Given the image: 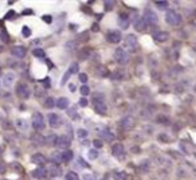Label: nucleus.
Wrapping results in <instances>:
<instances>
[{
  "mask_svg": "<svg viewBox=\"0 0 196 180\" xmlns=\"http://www.w3.org/2000/svg\"><path fill=\"white\" fill-rule=\"evenodd\" d=\"M93 102H94L95 112L99 113L101 116L106 114V112H108V105H106V101H105V96H104V94H95L94 98H93Z\"/></svg>",
  "mask_w": 196,
  "mask_h": 180,
  "instance_id": "1",
  "label": "nucleus"
},
{
  "mask_svg": "<svg viewBox=\"0 0 196 180\" xmlns=\"http://www.w3.org/2000/svg\"><path fill=\"white\" fill-rule=\"evenodd\" d=\"M165 20H167V23L171 24V26H179V24L182 23V16L176 11H168L165 14Z\"/></svg>",
  "mask_w": 196,
  "mask_h": 180,
  "instance_id": "2",
  "label": "nucleus"
},
{
  "mask_svg": "<svg viewBox=\"0 0 196 180\" xmlns=\"http://www.w3.org/2000/svg\"><path fill=\"white\" fill-rule=\"evenodd\" d=\"M32 128L35 131H43L44 129V118L41 113H34L32 116Z\"/></svg>",
  "mask_w": 196,
  "mask_h": 180,
  "instance_id": "3",
  "label": "nucleus"
},
{
  "mask_svg": "<svg viewBox=\"0 0 196 180\" xmlns=\"http://www.w3.org/2000/svg\"><path fill=\"white\" fill-rule=\"evenodd\" d=\"M114 59L120 65H126L129 62V57H128V54H126V51H125L124 48H117V50H115Z\"/></svg>",
  "mask_w": 196,
  "mask_h": 180,
  "instance_id": "4",
  "label": "nucleus"
},
{
  "mask_svg": "<svg viewBox=\"0 0 196 180\" xmlns=\"http://www.w3.org/2000/svg\"><path fill=\"white\" fill-rule=\"evenodd\" d=\"M143 19H144V22H145V24H149V26H152V24H156L157 23V15H156L152 9H145V12H144V16H143Z\"/></svg>",
  "mask_w": 196,
  "mask_h": 180,
  "instance_id": "5",
  "label": "nucleus"
},
{
  "mask_svg": "<svg viewBox=\"0 0 196 180\" xmlns=\"http://www.w3.org/2000/svg\"><path fill=\"white\" fill-rule=\"evenodd\" d=\"M16 93H18V96L23 98V99H27L30 98V96H31V90H30V87L27 86V85H24V83H19L18 86H16Z\"/></svg>",
  "mask_w": 196,
  "mask_h": 180,
  "instance_id": "6",
  "label": "nucleus"
},
{
  "mask_svg": "<svg viewBox=\"0 0 196 180\" xmlns=\"http://www.w3.org/2000/svg\"><path fill=\"white\" fill-rule=\"evenodd\" d=\"M106 39H108V42H110V43H118V42H121L122 37H121V32H120V31H117V30H113V31L108 32Z\"/></svg>",
  "mask_w": 196,
  "mask_h": 180,
  "instance_id": "7",
  "label": "nucleus"
},
{
  "mask_svg": "<svg viewBox=\"0 0 196 180\" xmlns=\"http://www.w3.org/2000/svg\"><path fill=\"white\" fill-rule=\"evenodd\" d=\"M55 147L67 149L70 147V138L67 136H58L57 137V141H55Z\"/></svg>",
  "mask_w": 196,
  "mask_h": 180,
  "instance_id": "8",
  "label": "nucleus"
},
{
  "mask_svg": "<svg viewBox=\"0 0 196 180\" xmlns=\"http://www.w3.org/2000/svg\"><path fill=\"white\" fill-rule=\"evenodd\" d=\"M78 69H79V66H78V63H73L71 66H70V69L66 71V74L63 76V78H62V82H61V85H64L67 82V79L71 77V74H74V73H77L78 71Z\"/></svg>",
  "mask_w": 196,
  "mask_h": 180,
  "instance_id": "9",
  "label": "nucleus"
},
{
  "mask_svg": "<svg viewBox=\"0 0 196 180\" xmlns=\"http://www.w3.org/2000/svg\"><path fill=\"white\" fill-rule=\"evenodd\" d=\"M31 175H32V177H34V179L43 180V179H46V177H47V171H46V168H36L35 171L31 172Z\"/></svg>",
  "mask_w": 196,
  "mask_h": 180,
  "instance_id": "10",
  "label": "nucleus"
},
{
  "mask_svg": "<svg viewBox=\"0 0 196 180\" xmlns=\"http://www.w3.org/2000/svg\"><path fill=\"white\" fill-rule=\"evenodd\" d=\"M48 124L51 125V127H54V128H58L59 125H61V118H59V116L57 113L48 114Z\"/></svg>",
  "mask_w": 196,
  "mask_h": 180,
  "instance_id": "11",
  "label": "nucleus"
},
{
  "mask_svg": "<svg viewBox=\"0 0 196 180\" xmlns=\"http://www.w3.org/2000/svg\"><path fill=\"white\" fill-rule=\"evenodd\" d=\"M125 46L130 47V48H136L137 47V38H136L133 34L128 35L126 39H125Z\"/></svg>",
  "mask_w": 196,
  "mask_h": 180,
  "instance_id": "12",
  "label": "nucleus"
},
{
  "mask_svg": "<svg viewBox=\"0 0 196 180\" xmlns=\"http://www.w3.org/2000/svg\"><path fill=\"white\" fill-rule=\"evenodd\" d=\"M133 24H134L136 30H138V31H144V30H145V27H147V24H145L144 19H143L141 16H136V18H134V22H133Z\"/></svg>",
  "mask_w": 196,
  "mask_h": 180,
  "instance_id": "13",
  "label": "nucleus"
},
{
  "mask_svg": "<svg viewBox=\"0 0 196 180\" xmlns=\"http://www.w3.org/2000/svg\"><path fill=\"white\" fill-rule=\"evenodd\" d=\"M11 53H12V55H15L16 58H24V55H26V48L23 46H16L11 50Z\"/></svg>",
  "mask_w": 196,
  "mask_h": 180,
  "instance_id": "14",
  "label": "nucleus"
},
{
  "mask_svg": "<svg viewBox=\"0 0 196 180\" xmlns=\"http://www.w3.org/2000/svg\"><path fill=\"white\" fill-rule=\"evenodd\" d=\"M153 38L156 39L157 42H165L169 39V34L165 32V31H157L153 34Z\"/></svg>",
  "mask_w": 196,
  "mask_h": 180,
  "instance_id": "15",
  "label": "nucleus"
},
{
  "mask_svg": "<svg viewBox=\"0 0 196 180\" xmlns=\"http://www.w3.org/2000/svg\"><path fill=\"white\" fill-rule=\"evenodd\" d=\"M31 161L34 164H38V166H42V164L46 163V159H44V156L42 153H35L34 156L31 157Z\"/></svg>",
  "mask_w": 196,
  "mask_h": 180,
  "instance_id": "16",
  "label": "nucleus"
},
{
  "mask_svg": "<svg viewBox=\"0 0 196 180\" xmlns=\"http://www.w3.org/2000/svg\"><path fill=\"white\" fill-rule=\"evenodd\" d=\"M118 22H120V26H121V28H128V26H129V16H128L126 14H120Z\"/></svg>",
  "mask_w": 196,
  "mask_h": 180,
  "instance_id": "17",
  "label": "nucleus"
},
{
  "mask_svg": "<svg viewBox=\"0 0 196 180\" xmlns=\"http://www.w3.org/2000/svg\"><path fill=\"white\" fill-rule=\"evenodd\" d=\"M15 81V74L14 73H8L4 76L3 78V83H4V86L8 87V86H11V83Z\"/></svg>",
  "mask_w": 196,
  "mask_h": 180,
  "instance_id": "18",
  "label": "nucleus"
},
{
  "mask_svg": "<svg viewBox=\"0 0 196 180\" xmlns=\"http://www.w3.org/2000/svg\"><path fill=\"white\" fill-rule=\"evenodd\" d=\"M69 104H70V101H69L66 97H61L57 101V108H59V109H62V110H63V109H67L69 108Z\"/></svg>",
  "mask_w": 196,
  "mask_h": 180,
  "instance_id": "19",
  "label": "nucleus"
},
{
  "mask_svg": "<svg viewBox=\"0 0 196 180\" xmlns=\"http://www.w3.org/2000/svg\"><path fill=\"white\" fill-rule=\"evenodd\" d=\"M122 152H124V147H122V144H115V145L113 147V149H112V153L114 155V156H121L122 155Z\"/></svg>",
  "mask_w": 196,
  "mask_h": 180,
  "instance_id": "20",
  "label": "nucleus"
},
{
  "mask_svg": "<svg viewBox=\"0 0 196 180\" xmlns=\"http://www.w3.org/2000/svg\"><path fill=\"white\" fill-rule=\"evenodd\" d=\"M133 124H134V120L133 117H125L122 121H121V125L124 128H132L133 127Z\"/></svg>",
  "mask_w": 196,
  "mask_h": 180,
  "instance_id": "21",
  "label": "nucleus"
},
{
  "mask_svg": "<svg viewBox=\"0 0 196 180\" xmlns=\"http://www.w3.org/2000/svg\"><path fill=\"white\" fill-rule=\"evenodd\" d=\"M51 161L54 164H61L63 161V159H62V153H58V152H54L51 155Z\"/></svg>",
  "mask_w": 196,
  "mask_h": 180,
  "instance_id": "22",
  "label": "nucleus"
},
{
  "mask_svg": "<svg viewBox=\"0 0 196 180\" xmlns=\"http://www.w3.org/2000/svg\"><path fill=\"white\" fill-rule=\"evenodd\" d=\"M97 74L99 77H106L109 74V70H108L106 66H98L97 67Z\"/></svg>",
  "mask_w": 196,
  "mask_h": 180,
  "instance_id": "23",
  "label": "nucleus"
},
{
  "mask_svg": "<svg viewBox=\"0 0 196 180\" xmlns=\"http://www.w3.org/2000/svg\"><path fill=\"white\" fill-rule=\"evenodd\" d=\"M73 156H74V153H73L71 151H64V152L62 153V159H63V161H64V163L70 161V160L73 159Z\"/></svg>",
  "mask_w": 196,
  "mask_h": 180,
  "instance_id": "24",
  "label": "nucleus"
},
{
  "mask_svg": "<svg viewBox=\"0 0 196 180\" xmlns=\"http://www.w3.org/2000/svg\"><path fill=\"white\" fill-rule=\"evenodd\" d=\"M102 136H104V138H106V141H112V140L114 138V136H113V133L109 131V129H105V131L101 133Z\"/></svg>",
  "mask_w": 196,
  "mask_h": 180,
  "instance_id": "25",
  "label": "nucleus"
},
{
  "mask_svg": "<svg viewBox=\"0 0 196 180\" xmlns=\"http://www.w3.org/2000/svg\"><path fill=\"white\" fill-rule=\"evenodd\" d=\"M64 180H79V176H78V173H75L74 171H70V172H67Z\"/></svg>",
  "mask_w": 196,
  "mask_h": 180,
  "instance_id": "26",
  "label": "nucleus"
},
{
  "mask_svg": "<svg viewBox=\"0 0 196 180\" xmlns=\"http://www.w3.org/2000/svg\"><path fill=\"white\" fill-rule=\"evenodd\" d=\"M55 101H54V98L53 97H48L47 99H46V102H44V106H46L47 109H51V108H54L55 106Z\"/></svg>",
  "mask_w": 196,
  "mask_h": 180,
  "instance_id": "27",
  "label": "nucleus"
},
{
  "mask_svg": "<svg viewBox=\"0 0 196 180\" xmlns=\"http://www.w3.org/2000/svg\"><path fill=\"white\" fill-rule=\"evenodd\" d=\"M32 54H34L35 57H38V58H44V55H46L42 48H35V50H32Z\"/></svg>",
  "mask_w": 196,
  "mask_h": 180,
  "instance_id": "28",
  "label": "nucleus"
},
{
  "mask_svg": "<svg viewBox=\"0 0 196 180\" xmlns=\"http://www.w3.org/2000/svg\"><path fill=\"white\" fill-rule=\"evenodd\" d=\"M79 92H81L82 96H89V94H90V87L87 86V85H82V87H81Z\"/></svg>",
  "mask_w": 196,
  "mask_h": 180,
  "instance_id": "29",
  "label": "nucleus"
},
{
  "mask_svg": "<svg viewBox=\"0 0 196 180\" xmlns=\"http://www.w3.org/2000/svg\"><path fill=\"white\" fill-rule=\"evenodd\" d=\"M77 136L79 138H86L87 137V131H85V129H78V131H77Z\"/></svg>",
  "mask_w": 196,
  "mask_h": 180,
  "instance_id": "30",
  "label": "nucleus"
},
{
  "mask_svg": "<svg viewBox=\"0 0 196 180\" xmlns=\"http://www.w3.org/2000/svg\"><path fill=\"white\" fill-rule=\"evenodd\" d=\"M0 38H2L3 42H8L9 41V37H8V34H7L6 30H2V31H0Z\"/></svg>",
  "mask_w": 196,
  "mask_h": 180,
  "instance_id": "31",
  "label": "nucleus"
},
{
  "mask_svg": "<svg viewBox=\"0 0 196 180\" xmlns=\"http://www.w3.org/2000/svg\"><path fill=\"white\" fill-rule=\"evenodd\" d=\"M57 137H58V136H55V134H48V136H47V140H46V143H47V144H54V145H55Z\"/></svg>",
  "mask_w": 196,
  "mask_h": 180,
  "instance_id": "32",
  "label": "nucleus"
},
{
  "mask_svg": "<svg viewBox=\"0 0 196 180\" xmlns=\"http://www.w3.org/2000/svg\"><path fill=\"white\" fill-rule=\"evenodd\" d=\"M22 34H23L24 38H28V37H31V30H30L27 26H24V27L22 28Z\"/></svg>",
  "mask_w": 196,
  "mask_h": 180,
  "instance_id": "33",
  "label": "nucleus"
},
{
  "mask_svg": "<svg viewBox=\"0 0 196 180\" xmlns=\"http://www.w3.org/2000/svg\"><path fill=\"white\" fill-rule=\"evenodd\" d=\"M32 141H36L38 144H42V143H46L44 141V138L41 136V134H34V137H32Z\"/></svg>",
  "mask_w": 196,
  "mask_h": 180,
  "instance_id": "34",
  "label": "nucleus"
},
{
  "mask_svg": "<svg viewBox=\"0 0 196 180\" xmlns=\"http://www.w3.org/2000/svg\"><path fill=\"white\" fill-rule=\"evenodd\" d=\"M97 157H98V152L95 151V149H90V151H89V159L94 160V159H97Z\"/></svg>",
  "mask_w": 196,
  "mask_h": 180,
  "instance_id": "35",
  "label": "nucleus"
},
{
  "mask_svg": "<svg viewBox=\"0 0 196 180\" xmlns=\"http://www.w3.org/2000/svg\"><path fill=\"white\" fill-rule=\"evenodd\" d=\"M156 6H157L160 9H164L165 7L168 6V3L167 2H156Z\"/></svg>",
  "mask_w": 196,
  "mask_h": 180,
  "instance_id": "36",
  "label": "nucleus"
},
{
  "mask_svg": "<svg viewBox=\"0 0 196 180\" xmlns=\"http://www.w3.org/2000/svg\"><path fill=\"white\" fill-rule=\"evenodd\" d=\"M113 6H114V2H105V8H106V11L113 9Z\"/></svg>",
  "mask_w": 196,
  "mask_h": 180,
  "instance_id": "37",
  "label": "nucleus"
},
{
  "mask_svg": "<svg viewBox=\"0 0 196 180\" xmlns=\"http://www.w3.org/2000/svg\"><path fill=\"white\" fill-rule=\"evenodd\" d=\"M18 127H19V128H22L23 131H26V129H27V127H26V122H24L23 120H18Z\"/></svg>",
  "mask_w": 196,
  "mask_h": 180,
  "instance_id": "38",
  "label": "nucleus"
},
{
  "mask_svg": "<svg viewBox=\"0 0 196 180\" xmlns=\"http://www.w3.org/2000/svg\"><path fill=\"white\" fill-rule=\"evenodd\" d=\"M69 116L71 117V118H74V120H78V114H77V112H75L74 109H71V110H69Z\"/></svg>",
  "mask_w": 196,
  "mask_h": 180,
  "instance_id": "39",
  "label": "nucleus"
},
{
  "mask_svg": "<svg viewBox=\"0 0 196 180\" xmlns=\"http://www.w3.org/2000/svg\"><path fill=\"white\" fill-rule=\"evenodd\" d=\"M79 81H81L83 85L86 83V82H87V76H86V74H83V73L79 74Z\"/></svg>",
  "mask_w": 196,
  "mask_h": 180,
  "instance_id": "40",
  "label": "nucleus"
},
{
  "mask_svg": "<svg viewBox=\"0 0 196 180\" xmlns=\"http://www.w3.org/2000/svg\"><path fill=\"white\" fill-rule=\"evenodd\" d=\"M93 144H94V147H95V148H102V145H104L101 140H94Z\"/></svg>",
  "mask_w": 196,
  "mask_h": 180,
  "instance_id": "41",
  "label": "nucleus"
},
{
  "mask_svg": "<svg viewBox=\"0 0 196 180\" xmlns=\"http://www.w3.org/2000/svg\"><path fill=\"white\" fill-rule=\"evenodd\" d=\"M59 173H61V172L57 171V168H51V169H50V175H51L53 177H54V176H58Z\"/></svg>",
  "mask_w": 196,
  "mask_h": 180,
  "instance_id": "42",
  "label": "nucleus"
},
{
  "mask_svg": "<svg viewBox=\"0 0 196 180\" xmlns=\"http://www.w3.org/2000/svg\"><path fill=\"white\" fill-rule=\"evenodd\" d=\"M42 19H43V20L46 22V23H51V22H53V19H51V16H50V15H44Z\"/></svg>",
  "mask_w": 196,
  "mask_h": 180,
  "instance_id": "43",
  "label": "nucleus"
},
{
  "mask_svg": "<svg viewBox=\"0 0 196 180\" xmlns=\"http://www.w3.org/2000/svg\"><path fill=\"white\" fill-rule=\"evenodd\" d=\"M79 105H81V106H86V105H87L86 98H81V99H79Z\"/></svg>",
  "mask_w": 196,
  "mask_h": 180,
  "instance_id": "44",
  "label": "nucleus"
},
{
  "mask_svg": "<svg viewBox=\"0 0 196 180\" xmlns=\"http://www.w3.org/2000/svg\"><path fill=\"white\" fill-rule=\"evenodd\" d=\"M14 15H15V12H14V11H9V12L6 15V19H12Z\"/></svg>",
  "mask_w": 196,
  "mask_h": 180,
  "instance_id": "45",
  "label": "nucleus"
},
{
  "mask_svg": "<svg viewBox=\"0 0 196 180\" xmlns=\"http://www.w3.org/2000/svg\"><path fill=\"white\" fill-rule=\"evenodd\" d=\"M92 30H93V31H98V30H99L98 24H93V26H92Z\"/></svg>",
  "mask_w": 196,
  "mask_h": 180,
  "instance_id": "46",
  "label": "nucleus"
},
{
  "mask_svg": "<svg viewBox=\"0 0 196 180\" xmlns=\"http://www.w3.org/2000/svg\"><path fill=\"white\" fill-rule=\"evenodd\" d=\"M48 82H50V79H48V78H46V79L43 81V83H44V86H46V87H48V86H50V83H48Z\"/></svg>",
  "mask_w": 196,
  "mask_h": 180,
  "instance_id": "47",
  "label": "nucleus"
},
{
  "mask_svg": "<svg viewBox=\"0 0 196 180\" xmlns=\"http://www.w3.org/2000/svg\"><path fill=\"white\" fill-rule=\"evenodd\" d=\"M23 14H24V15H28V14H31V15H32V11H31V9H26V11H24Z\"/></svg>",
  "mask_w": 196,
  "mask_h": 180,
  "instance_id": "48",
  "label": "nucleus"
},
{
  "mask_svg": "<svg viewBox=\"0 0 196 180\" xmlns=\"http://www.w3.org/2000/svg\"><path fill=\"white\" fill-rule=\"evenodd\" d=\"M70 90H71V92H74V90H75V85H70Z\"/></svg>",
  "mask_w": 196,
  "mask_h": 180,
  "instance_id": "49",
  "label": "nucleus"
}]
</instances>
